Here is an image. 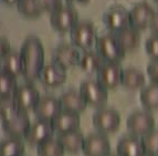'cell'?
<instances>
[{"label":"cell","mask_w":158,"mask_h":156,"mask_svg":"<svg viewBox=\"0 0 158 156\" xmlns=\"http://www.w3.org/2000/svg\"><path fill=\"white\" fill-rule=\"evenodd\" d=\"M22 59V77L28 82L39 80L44 64V48L41 40L35 36H29L23 41L20 50Z\"/></svg>","instance_id":"1"},{"label":"cell","mask_w":158,"mask_h":156,"mask_svg":"<svg viewBox=\"0 0 158 156\" xmlns=\"http://www.w3.org/2000/svg\"><path fill=\"white\" fill-rule=\"evenodd\" d=\"M72 44L77 49L89 51L96 43V30L94 24L89 20H79L70 31Z\"/></svg>","instance_id":"2"},{"label":"cell","mask_w":158,"mask_h":156,"mask_svg":"<svg viewBox=\"0 0 158 156\" xmlns=\"http://www.w3.org/2000/svg\"><path fill=\"white\" fill-rule=\"evenodd\" d=\"M95 48L105 62L111 63H119L126 54L114 33L98 37L95 43Z\"/></svg>","instance_id":"3"},{"label":"cell","mask_w":158,"mask_h":156,"mask_svg":"<svg viewBox=\"0 0 158 156\" xmlns=\"http://www.w3.org/2000/svg\"><path fill=\"white\" fill-rule=\"evenodd\" d=\"M93 125L98 133L112 134L117 132L121 126V115L111 108H101L93 114Z\"/></svg>","instance_id":"4"},{"label":"cell","mask_w":158,"mask_h":156,"mask_svg":"<svg viewBox=\"0 0 158 156\" xmlns=\"http://www.w3.org/2000/svg\"><path fill=\"white\" fill-rule=\"evenodd\" d=\"M77 22V11L71 6H61L60 8L51 12L50 15L51 27L60 33L70 32Z\"/></svg>","instance_id":"5"},{"label":"cell","mask_w":158,"mask_h":156,"mask_svg":"<svg viewBox=\"0 0 158 156\" xmlns=\"http://www.w3.org/2000/svg\"><path fill=\"white\" fill-rule=\"evenodd\" d=\"M126 126L129 133L142 137L155 129L154 115L147 110H137L127 117Z\"/></svg>","instance_id":"6"},{"label":"cell","mask_w":158,"mask_h":156,"mask_svg":"<svg viewBox=\"0 0 158 156\" xmlns=\"http://www.w3.org/2000/svg\"><path fill=\"white\" fill-rule=\"evenodd\" d=\"M80 92L86 101L87 105L94 108H104L108 100L107 89L104 87L98 81L85 80L80 85Z\"/></svg>","instance_id":"7"},{"label":"cell","mask_w":158,"mask_h":156,"mask_svg":"<svg viewBox=\"0 0 158 156\" xmlns=\"http://www.w3.org/2000/svg\"><path fill=\"white\" fill-rule=\"evenodd\" d=\"M40 99H41L40 92L31 83L18 85L16 92L13 94V100L16 102L17 108L19 111L23 113L33 111Z\"/></svg>","instance_id":"8"},{"label":"cell","mask_w":158,"mask_h":156,"mask_svg":"<svg viewBox=\"0 0 158 156\" xmlns=\"http://www.w3.org/2000/svg\"><path fill=\"white\" fill-rule=\"evenodd\" d=\"M103 22L111 33H117L131 27L129 12L119 5L112 6L103 15Z\"/></svg>","instance_id":"9"},{"label":"cell","mask_w":158,"mask_h":156,"mask_svg":"<svg viewBox=\"0 0 158 156\" xmlns=\"http://www.w3.org/2000/svg\"><path fill=\"white\" fill-rule=\"evenodd\" d=\"M54 133H56V131H54L52 122L38 120V121L31 123L29 130L24 136V140L29 145L37 147L49 138L53 137Z\"/></svg>","instance_id":"10"},{"label":"cell","mask_w":158,"mask_h":156,"mask_svg":"<svg viewBox=\"0 0 158 156\" xmlns=\"http://www.w3.org/2000/svg\"><path fill=\"white\" fill-rule=\"evenodd\" d=\"M30 125H31V121L29 115L28 113H23V112H18L10 119L1 121L2 130L8 137H16L21 140L24 138Z\"/></svg>","instance_id":"11"},{"label":"cell","mask_w":158,"mask_h":156,"mask_svg":"<svg viewBox=\"0 0 158 156\" xmlns=\"http://www.w3.org/2000/svg\"><path fill=\"white\" fill-rule=\"evenodd\" d=\"M82 152L85 156H106L111 153V143L102 133H92L85 136Z\"/></svg>","instance_id":"12"},{"label":"cell","mask_w":158,"mask_h":156,"mask_svg":"<svg viewBox=\"0 0 158 156\" xmlns=\"http://www.w3.org/2000/svg\"><path fill=\"white\" fill-rule=\"evenodd\" d=\"M52 59V63L68 71L75 65H79L81 54L77 48H75L73 44H61L54 50Z\"/></svg>","instance_id":"13"},{"label":"cell","mask_w":158,"mask_h":156,"mask_svg":"<svg viewBox=\"0 0 158 156\" xmlns=\"http://www.w3.org/2000/svg\"><path fill=\"white\" fill-rule=\"evenodd\" d=\"M123 72H124V70L122 69L119 63L105 62L102 68L96 72L98 73V81L107 90H113L118 85H122Z\"/></svg>","instance_id":"14"},{"label":"cell","mask_w":158,"mask_h":156,"mask_svg":"<svg viewBox=\"0 0 158 156\" xmlns=\"http://www.w3.org/2000/svg\"><path fill=\"white\" fill-rule=\"evenodd\" d=\"M154 15H155V10L149 3L143 1L135 5L132 10L129 11L131 28L137 31L145 30L147 27H149Z\"/></svg>","instance_id":"15"},{"label":"cell","mask_w":158,"mask_h":156,"mask_svg":"<svg viewBox=\"0 0 158 156\" xmlns=\"http://www.w3.org/2000/svg\"><path fill=\"white\" fill-rule=\"evenodd\" d=\"M61 111H62V106H61L60 100L52 95L41 96L37 106L33 110L38 120L51 122L58 116Z\"/></svg>","instance_id":"16"},{"label":"cell","mask_w":158,"mask_h":156,"mask_svg":"<svg viewBox=\"0 0 158 156\" xmlns=\"http://www.w3.org/2000/svg\"><path fill=\"white\" fill-rule=\"evenodd\" d=\"M68 79V73L65 70L61 69L54 63L45 64L40 73L39 80L45 87L56 89L63 85Z\"/></svg>","instance_id":"17"},{"label":"cell","mask_w":158,"mask_h":156,"mask_svg":"<svg viewBox=\"0 0 158 156\" xmlns=\"http://www.w3.org/2000/svg\"><path fill=\"white\" fill-rule=\"evenodd\" d=\"M52 124L54 127V131L58 135L79 130L80 124H81L80 114L62 110L58 116L52 121Z\"/></svg>","instance_id":"18"},{"label":"cell","mask_w":158,"mask_h":156,"mask_svg":"<svg viewBox=\"0 0 158 156\" xmlns=\"http://www.w3.org/2000/svg\"><path fill=\"white\" fill-rule=\"evenodd\" d=\"M63 111L81 114L87 108V103L80 91L69 90L62 93L59 98Z\"/></svg>","instance_id":"19"},{"label":"cell","mask_w":158,"mask_h":156,"mask_svg":"<svg viewBox=\"0 0 158 156\" xmlns=\"http://www.w3.org/2000/svg\"><path fill=\"white\" fill-rule=\"evenodd\" d=\"M116 153L121 156H142L145 153L140 137L136 135H124L117 142Z\"/></svg>","instance_id":"20"},{"label":"cell","mask_w":158,"mask_h":156,"mask_svg":"<svg viewBox=\"0 0 158 156\" xmlns=\"http://www.w3.org/2000/svg\"><path fill=\"white\" fill-rule=\"evenodd\" d=\"M0 71L9 74L11 77L18 78L22 75V59L20 51L11 50L10 52L0 61Z\"/></svg>","instance_id":"21"},{"label":"cell","mask_w":158,"mask_h":156,"mask_svg":"<svg viewBox=\"0 0 158 156\" xmlns=\"http://www.w3.org/2000/svg\"><path fill=\"white\" fill-rule=\"evenodd\" d=\"M58 138L61 144L63 145L65 152L71 154H77L82 151L85 140L84 135L80 130L72 131V132L64 133V134H59Z\"/></svg>","instance_id":"22"},{"label":"cell","mask_w":158,"mask_h":156,"mask_svg":"<svg viewBox=\"0 0 158 156\" xmlns=\"http://www.w3.org/2000/svg\"><path fill=\"white\" fill-rule=\"evenodd\" d=\"M117 38L118 42L121 43L122 48L124 49L125 52H134L140 44V35L139 31L133 29V28H127L121 32L114 33Z\"/></svg>","instance_id":"23"},{"label":"cell","mask_w":158,"mask_h":156,"mask_svg":"<svg viewBox=\"0 0 158 156\" xmlns=\"http://www.w3.org/2000/svg\"><path fill=\"white\" fill-rule=\"evenodd\" d=\"M146 78L140 70L135 68H127L123 72L122 85L129 91H136L145 86Z\"/></svg>","instance_id":"24"},{"label":"cell","mask_w":158,"mask_h":156,"mask_svg":"<svg viewBox=\"0 0 158 156\" xmlns=\"http://www.w3.org/2000/svg\"><path fill=\"white\" fill-rule=\"evenodd\" d=\"M104 63H105V61L98 54V51L89 50L84 51V53L81 56L79 66L84 72L93 73V72H98Z\"/></svg>","instance_id":"25"},{"label":"cell","mask_w":158,"mask_h":156,"mask_svg":"<svg viewBox=\"0 0 158 156\" xmlns=\"http://www.w3.org/2000/svg\"><path fill=\"white\" fill-rule=\"evenodd\" d=\"M140 103L147 111L158 110V84L150 83L145 85L140 91Z\"/></svg>","instance_id":"26"},{"label":"cell","mask_w":158,"mask_h":156,"mask_svg":"<svg viewBox=\"0 0 158 156\" xmlns=\"http://www.w3.org/2000/svg\"><path fill=\"white\" fill-rule=\"evenodd\" d=\"M26 152L21 138L7 137L0 141V156H23Z\"/></svg>","instance_id":"27"},{"label":"cell","mask_w":158,"mask_h":156,"mask_svg":"<svg viewBox=\"0 0 158 156\" xmlns=\"http://www.w3.org/2000/svg\"><path fill=\"white\" fill-rule=\"evenodd\" d=\"M65 150L58 137H51L37 146L38 156H64Z\"/></svg>","instance_id":"28"},{"label":"cell","mask_w":158,"mask_h":156,"mask_svg":"<svg viewBox=\"0 0 158 156\" xmlns=\"http://www.w3.org/2000/svg\"><path fill=\"white\" fill-rule=\"evenodd\" d=\"M17 9L21 16L28 19L38 18L44 11L39 0H21L17 6Z\"/></svg>","instance_id":"29"},{"label":"cell","mask_w":158,"mask_h":156,"mask_svg":"<svg viewBox=\"0 0 158 156\" xmlns=\"http://www.w3.org/2000/svg\"><path fill=\"white\" fill-rule=\"evenodd\" d=\"M17 87V78L0 71V99L12 98Z\"/></svg>","instance_id":"30"},{"label":"cell","mask_w":158,"mask_h":156,"mask_svg":"<svg viewBox=\"0 0 158 156\" xmlns=\"http://www.w3.org/2000/svg\"><path fill=\"white\" fill-rule=\"evenodd\" d=\"M144 151L147 154L158 156V129H154L140 137Z\"/></svg>","instance_id":"31"},{"label":"cell","mask_w":158,"mask_h":156,"mask_svg":"<svg viewBox=\"0 0 158 156\" xmlns=\"http://www.w3.org/2000/svg\"><path fill=\"white\" fill-rule=\"evenodd\" d=\"M20 112L16 105V102L12 98H5L0 99V120L5 121V120L10 119L16 113Z\"/></svg>","instance_id":"32"},{"label":"cell","mask_w":158,"mask_h":156,"mask_svg":"<svg viewBox=\"0 0 158 156\" xmlns=\"http://www.w3.org/2000/svg\"><path fill=\"white\" fill-rule=\"evenodd\" d=\"M146 53L153 60H158V36L154 35L149 37L145 42Z\"/></svg>","instance_id":"33"},{"label":"cell","mask_w":158,"mask_h":156,"mask_svg":"<svg viewBox=\"0 0 158 156\" xmlns=\"http://www.w3.org/2000/svg\"><path fill=\"white\" fill-rule=\"evenodd\" d=\"M40 5L42 6V8L44 11H49V12H53L58 8H60L62 5V0H39Z\"/></svg>","instance_id":"34"},{"label":"cell","mask_w":158,"mask_h":156,"mask_svg":"<svg viewBox=\"0 0 158 156\" xmlns=\"http://www.w3.org/2000/svg\"><path fill=\"white\" fill-rule=\"evenodd\" d=\"M147 74L152 82L158 84V60H152L148 63Z\"/></svg>","instance_id":"35"},{"label":"cell","mask_w":158,"mask_h":156,"mask_svg":"<svg viewBox=\"0 0 158 156\" xmlns=\"http://www.w3.org/2000/svg\"><path fill=\"white\" fill-rule=\"evenodd\" d=\"M11 51V45L9 41L5 38H0V61L2 60Z\"/></svg>","instance_id":"36"},{"label":"cell","mask_w":158,"mask_h":156,"mask_svg":"<svg viewBox=\"0 0 158 156\" xmlns=\"http://www.w3.org/2000/svg\"><path fill=\"white\" fill-rule=\"evenodd\" d=\"M149 28L154 32V35L158 36V11H156L155 15H154L153 19H152V22L149 24Z\"/></svg>","instance_id":"37"},{"label":"cell","mask_w":158,"mask_h":156,"mask_svg":"<svg viewBox=\"0 0 158 156\" xmlns=\"http://www.w3.org/2000/svg\"><path fill=\"white\" fill-rule=\"evenodd\" d=\"M21 0H0V2L7 7H12V6H18V3Z\"/></svg>","instance_id":"38"},{"label":"cell","mask_w":158,"mask_h":156,"mask_svg":"<svg viewBox=\"0 0 158 156\" xmlns=\"http://www.w3.org/2000/svg\"><path fill=\"white\" fill-rule=\"evenodd\" d=\"M106 156H121V155H119L118 153H112V152H111V153H108Z\"/></svg>","instance_id":"39"},{"label":"cell","mask_w":158,"mask_h":156,"mask_svg":"<svg viewBox=\"0 0 158 156\" xmlns=\"http://www.w3.org/2000/svg\"><path fill=\"white\" fill-rule=\"evenodd\" d=\"M142 156H157V155H153V154H147V153H144Z\"/></svg>","instance_id":"40"},{"label":"cell","mask_w":158,"mask_h":156,"mask_svg":"<svg viewBox=\"0 0 158 156\" xmlns=\"http://www.w3.org/2000/svg\"><path fill=\"white\" fill-rule=\"evenodd\" d=\"M154 2H155V3H157V5H158V0H154Z\"/></svg>","instance_id":"41"},{"label":"cell","mask_w":158,"mask_h":156,"mask_svg":"<svg viewBox=\"0 0 158 156\" xmlns=\"http://www.w3.org/2000/svg\"><path fill=\"white\" fill-rule=\"evenodd\" d=\"M69 1H72V0H69Z\"/></svg>","instance_id":"42"}]
</instances>
